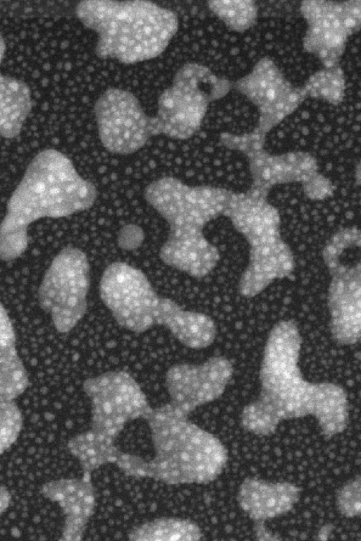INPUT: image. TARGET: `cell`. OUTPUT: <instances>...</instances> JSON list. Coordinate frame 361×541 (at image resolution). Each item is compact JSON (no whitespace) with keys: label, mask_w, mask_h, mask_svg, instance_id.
Wrapping results in <instances>:
<instances>
[{"label":"cell","mask_w":361,"mask_h":541,"mask_svg":"<svg viewBox=\"0 0 361 541\" xmlns=\"http://www.w3.org/2000/svg\"><path fill=\"white\" fill-rule=\"evenodd\" d=\"M6 42L0 30V66L6 52Z\"/></svg>","instance_id":"32"},{"label":"cell","mask_w":361,"mask_h":541,"mask_svg":"<svg viewBox=\"0 0 361 541\" xmlns=\"http://www.w3.org/2000/svg\"><path fill=\"white\" fill-rule=\"evenodd\" d=\"M83 391L91 403V425L96 435L116 443L126 425L150 412L147 399L128 372L112 370L86 379Z\"/></svg>","instance_id":"9"},{"label":"cell","mask_w":361,"mask_h":541,"mask_svg":"<svg viewBox=\"0 0 361 541\" xmlns=\"http://www.w3.org/2000/svg\"><path fill=\"white\" fill-rule=\"evenodd\" d=\"M143 240L142 229L134 224L124 226L118 235V244L121 248L126 250L138 248L142 245Z\"/></svg>","instance_id":"29"},{"label":"cell","mask_w":361,"mask_h":541,"mask_svg":"<svg viewBox=\"0 0 361 541\" xmlns=\"http://www.w3.org/2000/svg\"><path fill=\"white\" fill-rule=\"evenodd\" d=\"M300 11L307 23L304 49L323 66L339 65L349 37L360 29V1H303Z\"/></svg>","instance_id":"10"},{"label":"cell","mask_w":361,"mask_h":541,"mask_svg":"<svg viewBox=\"0 0 361 541\" xmlns=\"http://www.w3.org/2000/svg\"><path fill=\"white\" fill-rule=\"evenodd\" d=\"M266 136L255 131L232 134L228 147L243 153L248 161L252 187L269 193L274 186L292 183L305 186L319 174L317 159L309 152L273 154L264 149Z\"/></svg>","instance_id":"13"},{"label":"cell","mask_w":361,"mask_h":541,"mask_svg":"<svg viewBox=\"0 0 361 541\" xmlns=\"http://www.w3.org/2000/svg\"><path fill=\"white\" fill-rule=\"evenodd\" d=\"M233 89L257 109L255 130L267 134L293 113L306 99L302 87H295L269 57L259 59L250 72L233 82Z\"/></svg>","instance_id":"12"},{"label":"cell","mask_w":361,"mask_h":541,"mask_svg":"<svg viewBox=\"0 0 361 541\" xmlns=\"http://www.w3.org/2000/svg\"><path fill=\"white\" fill-rule=\"evenodd\" d=\"M267 192L253 188L235 193L226 213L235 229L250 247L281 238V217L267 199Z\"/></svg>","instance_id":"17"},{"label":"cell","mask_w":361,"mask_h":541,"mask_svg":"<svg viewBox=\"0 0 361 541\" xmlns=\"http://www.w3.org/2000/svg\"><path fill=\"white\" fill-rule=\"evenodd\" d=\"M295 267L293 253L282 237L250 246L248 265L239 281V292L245 298H253L275 280L289 276Z\"/></svg>","instance_id":"19"},{"label":"cell","mask_w":361,"mask_h":541,"mask_svg":"<svg viewBox=\"0 0 361 541\" xmlns=\"http://www.w3.org/2000/svg\"><path fill=\"white\" fill-rule=\"evenodd\" d=\"M99 294L118 325L136 334L155 325L169 330L182 309L173 300L159 296L140 269L123 262L106 267Z\"/></svg>","instance_id":"7"},{"label":"cell","mask_w":361,"mask_h":541,"mask_svg":"<svg viewBox=\"0 0 361 541\" xmlns=\"http://www.w3.org/2000/svg\"><path fill=\"white\" fill-rule=\"evenodd\" d=\"M233 374L231 361L213 356L201 364L179 363L171 366L165 377L170 403L190 415L197 408L218 399Z\"/></svg>","instance_id":"14"},{"label":"cell","mask_w":361,"mask_h":541,"mask_svg":"<svg viewBox=\"0 0 361 541\" xmlns=\"http://www.w3.org/2000/svg\"><path fill=\"white\" fill-rule=\"evenodd\" d=\"M234 193L211 186H192L165 176L149 183L147 202L169 226L159 255L166 265L192 277L207 276L220 260L218 248L204 234L206 225L225 216Z\"/></svg>","instance_id":"3"},{"label":"cell","mask_w":361,"mask_h":541,"mask_svg":"<svg viewBox=\"0 0 361 541\" xmlns=\"http://www.w3.org/2000/svg\"><path fill=\"white\" fill-rule=\"evenodd\" d=\"M90 474L81 478H61L44 483L42 496L58 504L64 515L59 540H82L96 506V497Z\"/></svg>","instance_id":"16"},{"label":"cell","mask_w":361,"mask_h":541,"mask_svg":"<svg viewBox=\"0 0 361 541\" xmlns=\"http://www.w3.org/2000/svg\"><path fill=\"white\" fill-rule=\"evenodd\" d=\"M231 89L233 82L209 68L195 62L183 64L158 98L157 114L152 116L154 136L179 140L192 138L200 129L209 104Z\"/></svg>","instance_id":"6"},{"label":"cell","mask_w":361,"mask_h":541,"mask_svg":"<svg viewBox=\"0 0 361 541\" xmlns=\"http://www.w3.org/2000/svg\"><path fill=\"white\" fill-rule=\"evenodd\" d=\"M75 14L98 36L96 56L124 64L159 56L178 29L175 12L149 1L85 0Z\"/></svg>","instance_id":"5"},{"label":"cell","mask_w":361,"mask_h":541,"mask_svg":"<svg viewBox=\"0 0 361 541\" xmlns=\"http://www.w3.org/2000/svg\"><path fill=\"white\" fill-rule=\"evenodd\" d=\"M170 402L151 409L145 420L154 458L121 451L116 464L128 476L149 478L168 485L208 484L226 468L228 453L213 434L189 420Z\"/></svg>","instance_id":"4"},{"label":"cell","mask_w":361,"mask_h":541,"mask_svg":"<svg viewBox=\"0 0 361 541\" xmlns=\"http://www.w3.org/2000/svg\"><path fill=\"white\" fill-rule=\"evenodd\" d=\"M94 113L100 142L112 154L135 153L153 137L152 116L128 90L107 89L95 102Z\"/></svg>","instance_id":"11"},{"label":"cell","mask_w":361,"mask_h":541,"mask_svg":"<svg viewBox=\"0 0 361 541\" xmlns=\"http://www.w3.org/2000/svg\"><path fill=\"white\" fill-rule=\"evenodd\" d=\"M22 427L23 415L17 404L0 401V456L16 442Z\"/></svg>","instance_id":"25"},{"label":"cell","mask_w":361,"mask_h":541,"mask_svg":"<svg viewBox=\"0 0 361 541\" xmlns=\"http://www.w3.org/2000/svg\"><path fill=\"white\" fill-rule=\"evenodd\" d=\"M97 197L94 184L78 174L66 155L54 149L39 152L8 201L0 223V260H15L26 250L32 222L87 210Z\"/></svg>","instance_id":"2"},{"label":"cell","mask_w":361,"mask_h":541,"mask_svg":"<svg viewBox=\"0 0 361 541\" xmlns=\"http://www.w3.org/2000/svg\"><path fill=\"white\" fill-rule=\"evenodd\" d=\"M305 195L310 199L324 200L333 195L331 181L321 174L303 186Z\"/></svg>","instance_id":"28"},{"label":"cell","mask_w":361,"mask_h":541,"mask_svg":"<svg viewBox=\"0 0 361 541\" xmlns=\"http://www.w3.org/2000/svg\"><path fill=\"white\" fill-rule=\"evenodd\" d=\"M32 107L28 85L0 73V135L7 139L18 136Z\"/></svg>","instance_id":"20"},{"label":"cell","mask_w":361,"mask_h":541,"mask_svg":"<svg viewBox=\"0 0 361 541\" xmlns=\"http://www.w3.org/2000/svg\"><path fill=\"white\" fill-rule=\"evenodd\" d=\"M128 535L133 541H197L203 534L190 519L162 517L133 528Z\"/></svg>","instance_id":"21"},{"label":"cell","mask_w":361,"mask_h":541,"mask_svg":"<svg viewBox=\"0 0 361 541\" xmlns=\"http://www.w3.org/2000/svg\"><path fill=\"white\" fill-rule=\"evenodd\" d=\"M11 501V494L9 490L3 485H0V516L8 509Z\"/></svg>","instance_id":"31"},{"label":"cell","mask_w":361,"mask_h":541,"mask_svg":"<svg viewBox=\"0 0 361 541\" xmlns=\"http://www.w3.org/2000/svg\"><path fill=\"white\" fill-rule=\"evenodd\" d=\"M331 274L328 291L329 329L342 346L357 344L361 334V264L338 261L327 267Z\"/></svg>","instance_id":"15"},{"label":"cell","mask_w":361,"mask_h":541,"mask_svg":"<svg viewBox=\"0 0 361 541\" xmlns=\"http://www.w3.org/2000/svg\"><path fill=\"white\" fill-rule=\"evenodd\" d=\"M207 6L230 30L235 32H243L257 23L258 6L254 1H209Z\"/></svg>","instance_id":"24"},{"label":"cell","mask_w":361,"mask_h":541,"mask_svg":"<svg viewBox=\"0 0 361 541\" xmlns=\"http://www.w3.org/2000/svg\"><path fill=\"white\" fill-rule=\"evenodd\" d=\"M70 454L78 461L82 474H90L103 465L115 463L120 449L97 436L90 430L71 438L67 444Z\"/></svg>","instance_id":"22"},{"label":"cell","mask_w":361,"mask_h":541,"mask_svg":"<svg viewBox=\"0 0 361 541\" xmlns=\"http://www.w3.org/2000/svg\"><path fill=\"white\" fill-rule=\"evenodd\" d=\"M90 266L80 249L68 246L53 259L38 291L41 308L60 333L71 331L87 308Z\"/></svg>","instance_id":"8"},{"label":"cell","mask_w":361,"mask_h":541,"mask_svg":"<svg viewBox=\"0 0 361 541\" xmlns=\"http://www.w3.org/2000/svg\"><path fill=\"white\" fill-rule=\"evenodd\" d=\"M345 78L339 65L323 66L309 77L302 87L306 98L322 99L334 105L343 102L345 95Z\"/></svg>","instance_id":"23"},{"label":"cell","mask_w":361,"mask_h":541,"mask_svg":"<svg viewBox=\"0 0 361 541\" xmlns=\"http://www.w3.org/2000/svg\"><path fill=\"white\" fill-rule=\"evenodd\" d=\"M16 336L11 320L0 303V359L18 353Z\"/></svg>","instance_id":"27"},{"label":"cell","mask_w":361,"mask_h":541,"mask_svg":"<svg viewBox=\"0 0 361 541\" xmlns=\"http://www.w3.org/2000/svg\"><path fill=\"white\" fill-rule=\"evenodd\" d=\"M302 490L292 482L248 477L239 485L236 499L254 525L264 524L290 512L300 501Z\"/></svg>","instance_id":"18"},{"label":"cell","mask_w":361,"mask_h":541,"mask_svg":"<svg viewBox=\"0 0 361 541\" xmlns=\"http://www.w3.org/2000/svg\"><path fill=\"white\" fill-rule=\"evenodd\" d=\"M302 337L293 320L271 329L259 370L260 392L244 406L241 427L258 437L274 434L281 421L313 416L326 440L342 433L350 419L345 389L332 382H310L300 370Z\"/></svg>","instance_id":"1"},{"label":"cell","mask_w":361,"mask_h":541,"mask_svg":"<svg viewBox=\"0 0 361 541\" xmlns=\"http://www.w3.org/2000/svg\"><path fill=\"white\" fill-rule=\"evenodd\" d=\"M254 531L257 540H279L273 535L271 532L267 530L264 524L254 525Z\"/></svg>","instance_id":"30"},{"label":"cell","mask_w":361,"mask_h":541,"mask_svg":"<svg viewBox=\"0 0 361 541\" xmlns=\"http://www.w3.org/2000/svg\"><path fill=\"white\" fill-rule=\"evenodd\" d=\"M361 478L358 475L348 480L336 492V504L344 517L352 518L360 514Z\"/></svg>","instance_id":"26"}]
</instances>
